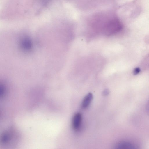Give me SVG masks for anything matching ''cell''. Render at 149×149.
Listing matches in <instances>:
<instances>
[{
  "mask_svg": "<svg viewBox=\"0 0 149 149\" xmlns=\"http://www.w3.org/2000/svg\"><path fill=\"white\" fill-rule=\"evenodd\" d=\"M82 120V116L79 113H76L74 116L72 121V125L73 129L77 130L80 127Z\"/></svg>",
  "mask_w": 149,
  "mask_h": 149,
  "instance_id": "7a4b0ae2",
  "label": "cell"
},
{
  "mask_svg": "<svg viewBox=\"0 0 149 149\" xmlns=\"http://www.w3.org/2000/svg\"><path fill=\"white\" fill-rule=\"evenodd\" d=\"M117 149H134L137 148V146L128 141H123L118 143L116 146Z\"/></svg>",
  "mask_w": 149,
  "mask_h": 149,
  "instance_id": "6da1fadb",
  "label": "cell"
},
{
  "mask_svg": "<svg viewBox=\"0 0 149 149\" xmlns=\"http://www.w3.org/2000/svg\"><path fill=\"white\" fill-rule=\"evenodd\" d=\"M146 109L147 113L149 114V100L146 104Z\"/></svg>",
  "mask_w": 149,
  "mask_h": 149,
  "instance_id": "5b68a950",
  "label": "cell"
},
{
  "mask_svg": "<svg viewBox=\"0 0 149 149\" xmlns=\"http://www.w3.org/2000/svg\"><path fill=\"white\" fill-rule=\"evenodd\" d=\"M109 93V91L107 90H104L103 93V95H108Z\"/></svg>",
  "mask_w": 149,
  "mask_h": 149,
  "instance_id": "8992f818",
  "label": "cell"
},
{
  "mask_svg": "<svg viewBox=\"0 0 149 149\" xmlns=\"http://www.w3.org/2000/svg\"><path fill=\"white\" fill-rule=\"evenodd\" d=\"M93 97L92 94L89 93L87 94L84 98L82 103V107L85 109L88 107L91 103Z\"/></svg>",
  "mask_w": 149,
  "mask_h": 149,
  "instance_id": "3957f363",
  "label": "cell"
},
{
  "mask_svg": "<svg viewBox=\"0 0 149 149\" xmlns=\"http://www.w3.org/2000/svg\"><path fill=\"white\" fill-rule=\"evenodd\" d=\"M141 71L140 68L136 67L134 68L133 70V74L134 75H136L139 73Z\"/></svg>",
  "mask_w": 149,
  "mask_h": 149,
  "instance_id": "277c9868",
  "label": "cell"
}]
</instances>
